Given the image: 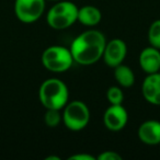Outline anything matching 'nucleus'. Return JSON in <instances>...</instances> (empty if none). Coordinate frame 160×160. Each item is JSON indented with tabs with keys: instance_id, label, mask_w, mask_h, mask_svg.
<instances>
[{
	"instance_id": "f257e3e1",
	"label": "nucleus",
	"mask_w": 160,
	"mask_h": 160,
	"mask_svg": "<svg viewBox=\"0 0 160 160\" xmlns=\"http://www.w3.org/2000/svg\"><path fill=\"white\" fill-rule=\"evenodd\" d=\"M105 45L104 34L99 30L90 29L76 36L69 49L73 62L81 66H90L102 58Z\"/></svg>"
},
{
	"instance_id": "f03ea898",
	"label": "nucleus",
	"mask_w": 160,
	"mask_h": 160,
	"mask_svg": "<svg viewBox=\"0 0 160 160\" xmlns=\"http://www.w3.org/2000/svg\"><path fill=\"white\" fill-rule=\"evenodd\" d=\"M38 99L45 109L60 110L68 103L69 91L67 85L58 78L44 80L38 89Z\"/></svg>"
},
{
	"instance_id": "7ed1b4c3",
	"label": "nucleus",
	"mask_w": 160,
	"mask_h": 160,
	"mask_svg": "<svg viewBox=\"0 0 160 160\" xmlns=\"http://www.w3.org/2000/svg\"><path fill=\"white\" fill-rule=\"evenodd\" d=\"M79 8L71 1L60 0L47 11L46 22L54 30H66L77 22Z\"/></svg>"
},
{
	"instance_id": "20e7f679",
	"label": "nucleus",
	"mask_w": 160,
	"mask_h": 160,
	"mask_svg": "<svg viewBox=\"0 0 160 160\" xmlns=\"http://www.w3.org/2000/svg\"><path fill=\"white\" fill-rule=\"evenodd\" d=\"M41 62L45 69L57 73L69 70L75 62L70 49L60 45H52L45 48Z\"/></svg>"
},
{
	"instance_id": "39448f33",
	"label": "nucleus",
	"mask_w": 160,
	"mask_h": 160,
	"mask_svg": "<svg viewBox=\"0 0 160 160\" xmlns=\"http://www.w3.org/2000/svg\"><path fill=\"white\" fill-rule=\"evenodd\" d=\"M62 123L72 132L82 131L90 122V110L85 102L73 100L62 109Z\"/></svg>"
},
{
	"instance_id": "423d86ee",
	"label": "nucleus",
	"mask_w": 160,
	"mask_h": 160,
	"mask_svg": "<svg viewBox=\"0 0 160 160\" xmlns=\"http://www.w3.org/2000/svg\"><path fill=\"white\" fill-rule=\"evenodd\" d=\"M46 0H16L14 14L20 22L31 24L38 21L45 11Z\"/></svg>"
},
{
	"instance_id": "0eeeda50",
	"label": "nucleus",
	"mask_w": 160,
	"mask_h": 160,
	"mask_svg": "<svg viewBox=\"0 0 160 160\" xmlns=\"http://www.w3.org/2000/svg\"><path fill=\"white\" fill-rule=\"evenodd\" d=\"M128 122V113L122 104H110L103 114V124L109 131L120 132Z\"/></svg>"
},
{
	"instance_id": "6e6552de",
	"label": "nucleus",
	"mask_w": 160,
	"mask_h": 160,
	"mask_svg": "<svg viewBox=\"0 0 160 160\" xmlns=\"http://www.w3.org/2000/svg\"><path fill=\"white\" fill-rule=\"evenodd\" d=\"M127 55V45L121 38H113L107 42L102 59L111 68L123 64Z\"/></svg>"
},
{
	"instance_id": "1a4fd4ad",
	"label": "nucleus",
	"mask_w": 160,
	"mask_h": 160,
	"mask_svg": "<svg viewBox=\"0 0 160 160\" xmlns=\"http://www.w3.org/2000/svg\"><path fill=\"white\" fill-rule=\"evenodd\" d=\"M142 94L148 103L160 105V71L147 75L142 85Z\"/></svg>"
},
{
	"instance_id": "9d476101",
	"label": "nucleus",
	"mask_w": 160,
	"mask_h": 160,
	"mask_svg": "<svg viewBox=\"0 0 160 160\" xmlns=\"http://www.w3.org/2000/svg\"><path fill=\"white\" fill-rule=\"evenodd\" d=\"M139 140L148 146H159L160 144V122L148 120L142 122L137 129Z\"/></svg>"
},
{
	"instance_id": "9b49d317",
	"label": "nucleus",
	"mask_w": 160,
	"mask_h": 160,
	"mask_svg": "<svg viewBox=\"0 0 160 160\" xmlns=\"http://www.w3.org/2000/svg\"><path fill=\"white\" fill-rule=\"evenodd\" d=\"M138 62L142 70L147 75L160 71V49L151 45L144 48L139 54Z\"/></svg>"
},
{
	"instance_id": "f8f14e48",
	"label": "nucleus",
	"mask_w": 160,
	"mask_h": 160,
	"mask_svg": "<svg viewBox=\"0 0 160 160\" xmlns=\"http://www.w3.org/2000/svg\"><path fill=\"white\" fill-rule=\"evenodd\" d=\"M102 20V13L100 9L94 6H83L78 9L77 22L88 28H93L98 25Z\"/></svg>"
},
{
	"instance_id": "ddd939ff",
	"label": "nucleus",
	"mask_w": 160,
	"mask_h": 160,
	"mask_svg": "<svg viewBox=\"0 0 160 160\" xmlns=\"http://www.w3.org/2000/svg\"><path fill=\"white\" fill-rule=\"evenodd\" d=\"M114 78L122 88H131L135 83L134 71L126 65H118L114 68Z\"/></svg>"
},
{
	"instance_id": "4468645a",
	"label": "nucleus",
	"mask_w": 160,
	"mask_h": 160,
	"mask_svg": "<svg viewBox=\"0 0 160 160\" xmlns=\"http://www.w3.org/2000/svg\"><path fill=\"white\" fill-rule=\"evenodd\" d=\"M148 42L151 46L160 49V19L155 20L149 27Z\"/></svg>"
},
{
	"instance_id": "2eb2a0df",
	"label": "nucleus",
	"mask_w": 160,
	"mask_h": 160,
	"mask_svg": "<svg viewBox=\"0 0 160 160\" xmlns=\"http://www.w3.org/2000/svg\"><path fill=\"white\" fill-rule=\"evenodd\" d=\"M62 121V115L60 114V110L46 109L44 114V122L48 127H57Z\"/></svg>"
},
{
	"instance_id": "dca6fc26",
	"label": "nucleus",
	"mask_w": 160,
	"mask_h": 160,
	"mask_svg": "<svg viewBox=\"0 0 160 160\" xmlns=\"http://www.w3.org/2000/svg\"><path fill=\"white\" fill-rule=\"evenodd\" d=\"M107 99L110 104H122L124 101V92L122 88L112 86L107 90Z\"/></svg>"
},
{
	"instance_id": "f3484780",
	"label": "nucleus",
	"mask_w": 160,
	"mask_h": 160,
	"mask_svg": "<svg viewBox=\"0 0 160 160\" xmlns=\"http://www.w3.org/2000/svg\"><path fill=\"white\" fill-rule=\"evenodd\" d=\"M98 160H122L123 157L118 152L113 150H107L102 151L100 155L97 157Z\"/></svg>"
},
{
	"instance_id": "a211bd4d",
	"label": "nucleus",
	"mask_w": 160,
	"mask_h": 160,
	"mask_svg": "<svg viewBox=\"0 0 160 160\" xmlns=\"http://www.w3.org/2000/svg\"><path fill=\"white\" fill-rule=\"evenodd\" d=\"M97 157L89 153H75L71 155L70 157H68V160H96Z\"/></svg>"
},
{
	"instance_id": "6ab92c4d",
	"label": "nucleus",
	"mask_w": 160,
	"mask_h": 160,
	"mask_svg": "<svg viewBox=\"0 0 160 160\" xmlns=\"http://www.w3.org/2000/svg\"><path fill=\"white\" fill-rule=\"evenodd\" d=\"M45 160H60L59 157H56V156H51V157H46Z\"/></svg>"
},
{
	"instance_id": "aec40b11",
	"label": "nucleus",
	"mask_w": 160,
	"mask_h": 160,
	"mask_svg": "<svg viewBox=\"0 0 160 160\" xmlns=\"http://www.w3.org/2000/svg\"><path fill=\"white\" fill-rule=\"evenodd\" d=\"M49 1H60V0H49Z\"/></svg>"
},
{
	"instance_id": "412c9836",
	"label": "nucleus",
	"mask_w": 160,
	"mask_h": 160,
	"mask_svg": "<svg viewBox=\"0 0 160 160\" xmlns=\"http://www.w3.org/2000/svg\"><path fill=\"white\" fill-rule=\"evenodd\" d=\"M159 146H160V144H159Z\"/></svg>"
}]
</instances>
